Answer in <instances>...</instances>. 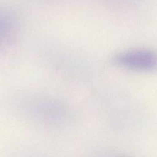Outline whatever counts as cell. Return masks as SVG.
I'll return each mask as SVG.
<instances>
[{
  "instance_id": "6da1fadb",
  "label": "cell",
  "mask_w": 157,
  "mask_h": 157,
  "mask_svg": "<svg viewBox=\"0 0 157 157\" xmlns=\"http://www.w3.org/2000/svg\"><path fill=\"white\" fill-rule=\"evenodd\" d=\"M114 62L120 66L139 71L157 69V53L146 48L128 50L118 54Z\"/></svg>"
},
{
  "instance_id": "7a4b0ae2",
  "label": "cell",
  "mask_w": 157,
  "mask_h": 157,
  "mask_svg": "<svg viewBox=\"0 0 157 157\" xmlns=\"http://www.w3.org/2000/svg\"><path fill=\"white\" fill-rule=\"evenodd\" d=\"M120 157H128V156H120Z\"/></svg>"
}]
</instances>
